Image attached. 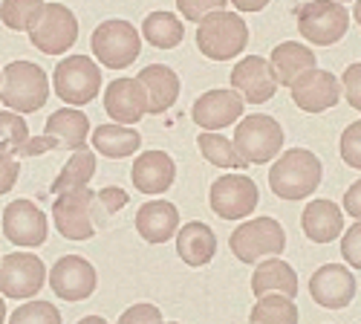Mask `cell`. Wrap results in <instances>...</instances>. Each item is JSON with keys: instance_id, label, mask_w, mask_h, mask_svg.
I'll return each mask as SVG.
<instances>
[{"instance_id": "obj_16", "label": "cell", "mask_w": 361, "mask_h": 324, "mask_svg": "<svg viewBox=\"0 0 361 324\" xmlns=\"http://www.w3.org/2000/svg\"><path fill=\"white\" fill-rule=\"evenodd\" d=\"M231 90H237L240 99L249 104H263L272 99L278 90V81L272 67H269V58H260V55L240 58L231 70Z\"/></svg>"}, {"instance_id": "obj_40", "label": "cell", "mask_w": 361, "mask_h": 324, "mask_svg": "<svg viewBox=\"0 0 361 324\" xmlns=\"http://www.w3.org/2000/svg\"><path fill=\"white\" fill-rule=\"evenodd\" d=\"M341 96H347V104L361 113V61L350 64L341 76Z\"/></svg>"}, {"instance_id": "obj_15", "label": "cell", "mask_w": 361, "mask_h": 324, "mask_svg": "<svg viewBox=\"0 0 361 324\" xmlns=\"http://www.w3.org/2000/svg\"><path fill=\"white\" fill-rule=\"evenodd\" d=\"M295 107L304 113H324L341 102V81L329 70H310L289 84Z\"/></svg>"}, {"instance_id": "obj_36", "label": "cell", "mask_w": 361, "mask_h": 324, "mask_svg": "<svg viewBox=\"0 0 361 324\" xmlns=\"http://www.w3.org/2000/svg\"><path fill=\"white\" fill-rule=\"evenodd\" d=\"M228 0H176V9L188 23H200L205 15L223 12Z\"/></svg>"}, {"instance_id": "obj_31", "label": "cell", "mask_w": 361, "mask_h": 324, "mask_svg": "<svg viewBox=\"0 0 361 324\" xmlns=\"http://www.w3.org/2000/svg\"><path fill=\"white\" fill-rule=\"evenodd\" d=\"M300 313L295 299H286L281 292H269L260 296L249 313V324H298Z\"/></svg>"}, {"instance_id": "obj_19", "label": "cell", "mask_w": 361, "mask_h": 324, "mask_svg": "<svg viewBox=\"0 0 361 324\" xmlns=\"http://www.w3.org/2000/svg\"><path fill=\"white\" fill-rule=\"evenodd\" d=\"M243 104L237 90H208L194 102L191 119L202 131H223L243 116Z\"/></svg>"}, {"instance_id": "obj_14", "label": "cell", "mask_w": 361, "mask_h": 324, "mask_svg": "<svg viewBox=\"0 0 361 324\" xmlns=\"http://www.w3.org/2000/svg\"><path fill=\"white\" fill-rule=\"evenodd\" d=\"M4 234L6 241L15 244V246H23V249H35L47 241V215L44 209H38V205L32 200H12L6 209H4Z\"/></svg>"}, {"instance_id": "obj_26", "label": "cell", "mask_w": 361, "mask_h": 324, "mask_svg": "<svg viewBox=\"0 0 361 324\" xmlns=\"http://www.w3.org/2000/svg\"><path fill=\"white\" fill-rule=\"evenodd\" d=\"M269 67H272L278 84L289 87L295 78L315 70V52L298 41H283L272 49V55H269Z\"/></svg>"}, {"instance_id": "obj_20", "label": "cell", "mask_w": 361, "mask_h": 324, "mask_svg": "<svg viewBox=\"0 0 361 324\" xmlns=\"http://www.w3.org/2000/svg\"><path fill=\"white\" fill-rule=\"evenodd\" d=\"M130 180L142 194H162L176 180V165L165 151H142L130 168Z\"/></svg>"}, {"instance_id": "obj_32", "label": "cell", "mask_w": 361, "mask_h": 324, "mask_svg": "<svg viewBox=\"0 0 361 324\" xmlns=\"http://www.w3.org/2000/svg\"><path fill=\"white\" fill-rule=\"evenodd\" d=\"M197 148L208 162L217 165V168H246L243 157H240L237 148H234V142L228 136L217 133V131H202L197 136Z\"/></svg>"}, {"instance_id": "obj_22", "label": "cell", "mask_w": 361, "mask_h": 324, "mask_svg": "<svg viewBox=\"0 0 361 324\" xmlns=\"http://www.w3.org/2000/svg\"><path fill=\"white\" fill-rule=\"evenodd\" d=\"M176 255L183 258V263L200 270L205 263H212L217 255V234L208 223L191 220L183 229H176Z\"/></svg>"}, {"instance_id": "obj_1", "label": "cell", "mask_w": 361, "mask_h": 324, "mask_svg": "<svg viewBox=\"0 0 361 324\" xmlns=\"http://www.w3.org/2000/svg\"><path fill=\"white\" fill-rule=\"evenodd\" d=\"M321 176L324 165L310 148H289L272 160L269 188L281 200H304L321 186Z\"/></svg>"}, {"instance_id": "obj_29", "label": "cell", "mask_w": 361, "mask_h": 324, "mask_svg": "<svg viewBox=\"0 0 361 324\" xmlns=\"http://www.w3.org/2000/svg\"><path fill=\"white\" fill-rule=\"evenodd\" d=\"M142 38L150 44V47H157V49H173L183 44L185 38V26L183 20H179L173 12H150L145 20H142Z\"/></svg>"}, {"instance_id": "obj_51", "label": "cell", "mask_w": 361, "mask_h": 324, "mask_svg": "<svg viewBox=\"0 0 361 324\" xmlns=\"http://www.w3.org/2000/svg\"><path fill=\"white\" fill-rule=\"evenodd\" d=\"M336 4H344V0H336Z\"/></svg>"}, {"instance_id": "obj_24", "label": "cell", "mask_w": 361, "mask_h": 324, "mask_svg": "<svg viewBox=\"0 0 361 324\" xmlns=\"http://www.w3.org/2000/svg\"><path fill=\"white\" fill-rule=\"evenodd\" d=\"M139 84L147 93V113H165L176 104L179 99V76L168 64H147L139 70Z\"/></svg>"}, {"instance_id": "obj_27", "label": "cell", "mask_w": 361, "mask_h": 324, "mask_svg": "<svg viewBox=\"0 0 361 324\" xmlns=\"http://www.w3.org/2000/svg\"><path fill=\"white\" fill-rule=\"evenodd\" d=\"M252 292H255V299L269 296V292H281V296H286V299H295L298 296V275L286 260L266 258L255 267Z\"/></svg>"}, {"instance_id": "obj_47", "label": "cell", "mask_w": 361, "mask_h": 324, "mask_svg": "<svg viewBox=\"0 0 361 324\" xmlns=\"http://www.w3.org/2000/svg\"><path fill=\"white\" fill-rule=\"evenodd\" d=\"M353 18H355V23L361 26V0H355V6H353Z\"/></svg>"}, {"instance_id": "obj_30", "label": "cell", "mask_w": 361, "mask_h": 324, "mask_svg": "<svg viewBox=\"0 0 361 324\" xmlns=\"http://www.w3.org/2000/svg\"><path fill=\"white\" fill-rule=\"evenodd\" d=\"M93 174H96V154H93V148L73 151V157L64 162V168L58 171V176L52 180L49 191L58 197V194H64L70 188H81V186H87L90 180H93Z\"/></svg>"}, {"instance_id": "obj_50", "label": "cell", "mask_w": 361, "mask_h": 324, "mask_svg": "<svg viewBox=\"0 0 361 324\" xmlns=\"http://www.w3.org/2000/svg\"><path fill=\"white\" fill-rule=\"evenodd\" d=\"M168 324H179V321H168Z\"/></svg>"}, {"instance_id": "obj_38", "label": "cell", "mask_w": 361, "mask_h": 324, "mask_svg": "<svg viewBox=\"0 0 361 324\" xmlns=\"http://www.w3.org/2000/svg\"><path fill=\"white\" fill-rule=\"evenodd\" d=\"M116 324H165L162 321V310L150 301H139L133 307H128L122 316H118Z\"/></svg>"}, {"instance_id": "obj_3", "label": "cell", "mask_w": 361, "mask_h": 324, "mask_svg": "<svg viewBox=\"0 0 361 324\" xmlns=\"http://www.w3.org/2000/svg\"><path fill=\"white\" fill-rule=\"evenodd\" d=\"M249 44V26L237 12H212L197 26V47L212 61H231Z\"/></svg>"}, {"instance_id": "obj_34", "label": "cell", "mask_w": 361, "mask_h": 324, "mask_svg": "<svg viewBox=\"0 0 361 324\" xmlns=\"http://www.w3.org/2000/svg\"><path fill=\"white\" fill-rule=\"evenodd\" d=\"M26 142H29V125L23 116L15 110H0V154L20 157Z\"/></svg>"}, {"instance_id": "obj_41", "label": "cell", "mask_w": 361, "mask_h": 324, "mask_svg": "<svg viewBox=\"0 0 361 324\" xmlns=\"http://www.w3.org/2000/svg\"><path fill=\"white\" fill-rule=\"evenodd\" d=\"M341 255L353 270H361V220L341 232Z\"/></svg>"}, {"instance_id": "obj_33", "label": "cell", "mask_w": 361, "mask_h": 324, "mask_svg": "<svg viewBox=\"0 0 361 324\" xmlns=\"http://www.w3.org/2000/svg\"><path fill=\"white\" fill-rule=\"evenodd\" d=\"M44 12V0H0V23L12 32H29Z\"/></svg>"}, {"instance_id": "obj_4", "label": "cell", "mask_w": 361, "mask_h": 324, "mask_svg": "<svg viewBox=\"0 0 361 324\" xmlns=\"http://www.w3.org/2000/svg\"><path fill=\"white\" fill-rule=\"evenodd\" d=\"M234 148L243 157L246 165H263L272 162L281 148H283V128L275 116L269 113H255L243 116L234 128Z\"/></svg>"}, {"instance_id": "obj_49", "label": "cell", "mask_w": 361, "mask_h": 324, "mask_svg": "<svg viewBox=\"0 0 361 324\" xmlns=\"http://www.w3.org/2000/svg\"><path fill=\"white\" fill-rule=\"evenodd\" d=\"M0 81H4V70H0Z\"/></svg>"}, {"instance_id": "obj_21", "label": "cell", "mask_w": 361, "mask_h": 324, "mask_svg": "<svg viewBox=\"0 0 361 324\" xmlns=\"http://www.w3.org/2000/svg\"><path fill=\"white\" fill-rule=\"evenodd\" d=\"M179 229V212L168 200H150L136 212V232L145 244H165Z\"/></svg>"}, {"instance_id": "obj_23", "label": "cell", "mask_w": 361, "mask_h": 324, "mask_svg": "<svg viewBox=\"0 0 361 324\" xmlns=\"http://www.w3.org/2000/svg\"><path fill=\"white\" fill-rule=\"evenodd\" d=\"M300 226L312 244H333L344 232V209L333 200H312L300 215Z\"/></svg>"}, {"instance_id": "obj_44", "label": "cell", "mask_w": 361, "mask_h": 324, "mask_svg": "<svg viewBox=\"0 0 361 324\" xmlns=\"http://www.w3.org/2000/svg\"><path fill=\"white\" fill-rule=\"evenodd\" d=\"M344 209H347V215H353L355 220H361V180H355V183L347 188V194H344Z\"/></svg>"}, {"instance_id": "obj_13", "label": "cell", "mask_w": 361, "mask_h": 324, "mask_svg": "<svg viewBox=\"0 0 361 324\" xmlns=\"http://www.w3.org/2000/svg\"><path fill=\"white\" fill-rule=\"evenodd\" d=\"M49 287L61 301H84L96 292L99 272L96 267L81 255H64L52 263L49 270Z\"/></svg>"}, {"instance_id": "obj_48", "label": "cell", "mask_w": 361, "mask_h": 324, "mask_svg": "<svg viewBox=\"0 0 361 324\" xmlns=\"http://www.w3.org/2000/svg\"><path fill=\"white\" fill-rule=\"evenodd\" d=\"M0 324H6V301L0 296Z\"/></svg>"}, {"instance_id": "obj_43", "label": "cell", "mask_w": 361, "mask_h": 324, "mask_svg": "<svg viewBox=\"0 0 361 324\" xmlns=\"http://www.w3.org/2000/svg\"><path fill=\"white\" fill-rule=\"evenodd\" d=\"M47 151H58V139H52V136H29L20 157H41Z\"/></svg>"}, {"instance_id": "obj_7", "label": "cell", "mask_w": 361, "mask_h": 324, "mask_svg": "<svg viewBox=\"0 0 361 324\" xmlns=\"http://www.w3.org/2000/svg\"><path fill=\"white\" fill-rule=\"evenodd\" d=\"M228 249L240 263H255L260 258H278L286 249V232L275 217H255L240 223L231 238Z\"/></svg>"}, {"instance_id": "obj_8", "label": "cell", "mask_w": 361, "mask_h": 324, "mask_svg": "<svg viewBox=\"0 0 361 324\" xmlns=\"http://www.w3.org/2000/svg\"><path fill=\"white\" fill-rule=\"evenodd\" d=\"M298 32L312 47H333L347 35L350 15L344 4L336 0H307L298 9Z\"/></svg>"}, {"instance_id": "obj_39", "label": "cell", "mask_w": 361, "mask_h": 324, "mask_svg": "<svg viewBox=\"0 0 361 324\" xmlns=\"http://www.w3.org/2000/svg\"><path fill=\"white\" fill-rule=\"evenodd\" d=\"M93 205H96V209H102V220H107L110 215L122 212L125 205H128V191L116 188V186H107V188H102V191L96 194Z\"/></svg>"}, {"instance_id": "obj_42", "label": "cell", "mask_w": 361, "mask_h": 324, "mask_svg": "<svg viewBox=\"0 0 361 324\" xmlns=\"http://www.w3.org/2000/svg\"><path fill=\"white\" fill-rule=\"evenodd\" d=\"M20 176V162L12 154H0V197L9 194Z\"/></svg>"}, {"instance_id": "obj_10", "label": "cell", "mask_w": 361, "mask_h": 324, "mask_svg": "<svg viewBox=\"0 0 361 324\" xmlns=\"http://www.w3.org/2000/svg\"><path fill=\"white\" fill-rule=\"evenodd\" d=\"M47 284V267L38 255L12 252L0 258V296L26 301L35 299Z\"/></svg>"}, {"instance_id": "obj_17", "label": "cell", "mask_w": 361, "mask_h": 324, "mask_svg": "<svg viewBox=\"0 0 361 324\" xmlns=\"http://www.w3.org/2000/svg\"><path fill=\"white\" fill-rule=\"evenodd\" d=\"M310 296L326 310H344L355 299V275L344 263H324L310 278Z\"/></svg>"}, {"instance_id": "obj_25", "label": "cell", "mask_w": 361, "mask_h": 324, "mask_svg": "<svg viewBox=\"0 0 361 324\" xmlns=\"http://www.w3.org/2000/svg\"><path fill=\"white\" fill-rule=\"evenodd\" d=\"M44 136L58 139V148L67 151H81L90 142V119L87 113L75 110V107H61L55 110L47 125H44Z\"/></svg>"}, {"instance_id": "obj_45", "label": "cell", "mask_w": 361, "mask_h": 324, "mask_svg": "<svg viewBox=\"0 0 361 324\" xmlns=\"http://www.w3.org/2000/svg\"><path fill=\"white\" fill-rule=\"evenodd\" d=\"M237 12H263L269 6V0H228Z\"/></svg>"}, {"instance_id": "obj_6", "label": "cell", "mask_w": 361, "mask_h": 324, "mask_svg": "<svg viewBox=\"0 0 361 324\" xmlns=\"http://www.w3.org/2000/svg\"><path fill=\"white\" fill-rule=\"evenodd\" d=\"M52 90L70 107L90 104L102 93V67L90 55H67L52 73Z\"/></svg>"}, {"instance_id": "obj_5", "label": "cell", "mask_w": 361, "mask_h": 324, "mask_svg": "<svg viewBox=\"0 0 361 324\" xmlns=\"http://www.w3.org/2000/svg\"><path fill=\"white\" fill-rule=\"evenodd\" d=\"M90 47H93L96 61L107 70H128L142 49V38L139 29L130 20L122 18H110L104 23H99L90 35Z\"/></svg>"}, {"instance_id": "obj_28", "label": "cell", "mask_w": 361, "mask_h": 324, "mask_svg": "<svg viewBox=\"0 0 361 324\" xmlns=\"http://www.w3.org/2000/svg\"><path fill=\"white\" fill-rule=\"evenodd\" d=\"M90 142H93V148L110 160H125V157H133L139 151L142 145V136L128 128V125H99L93 128V136H90Z\"/></svg>"}, {"instance_id": "obj_9", "label": "cell", "mask_w": 361, "mask_h": 324, "mask_svg": "<svg viewBox=\"0 0 361 324\" xmlns=\"http://www.w3.org/2000/svg\"><path fill=\"white\" fill-rule=\"evenodd\" d=\"M78 41V18L64 4H44L41 18L29 29V44L44 55H61Z\"/></svg>"}, {"instance_id": "obj_12", "label": "cell", "mask_w": 361, "mask_h": 324, "mask_svg": "<svg viewBox=\"0 0 361 324\" xmlns=\"http://www.w3.org/2000/svg\"><path fill=\"white\" fill-rule=\"evenodd\" d=\"M260 191L255 180H249L246 174H226L220 180H214L212 191H208V203L212 212L223 220H243L257 209Z\"/></svg>"}, {"instance_id": "obj_11", "label": "cell", "mask_w": 361, "mask_h": 324, "mask_svg": "<svg viewBox=\"0 0 361 324\" xmlns=\"http://www.w3.org/2000/svg\"><path fill=\"white\" fill-rule=\"evenodd\" d=\"M93 200H96V194L90 191L87 186L70 188V191L55 197V203H52V223H55V229L61 232L67 241H90L96 234Z\"/></svg>"}, {"instance_id": "obj_37", "label": "cell", "mask_w": 361, "mask_h": 324, "mask_svg": "<svg viewBox=\"0 0 361 324\" xmlns=\"http://www.w3.org/2000/svg\"><path fill=\"white\" fill-rule=\"evenodd\" d=\"M341 160L350 168L361 171V119L347 125V131L341 133Z\"/></svg>"}, {"instance_id": "obj_35", "label": "cell", "mask_w": 361, "mask_h": 324, "mask_svg": "<svg viewBox=\"0 0 361 324\" xmlns=\"http://www.w3.org/2000/svg\"><path fill=\"white\" fill-rule=\"evenodd\" d=\"M9 324H61V313L49 301H23L9 316Z\"/></svg>"}, {"instance_id": "obj_2", "label": "cell", "mask_w": 361, "mask_h": 324, "mask_svg": "<svg viewBox=\"0 0 361 324\" xmlns=\"http://www.w3.org/2000/svg\"><path fill=\"white\" fill-rule=\"evenodd\" d=\"M49 99V78L47 70L35 61H12L4 67V81H0V102L6 110L20 116L35 113Z\"/></svg>"}, {"instance_id": "obj_46", "label": "cell", "mask_w": 361, "mask_h": 324, "mask_svg": "<svg viewBox=\"0 0 361 324\" xmlns=\"http://www.w3.org/2000/svg\"><path fill=\"white\" fill-rule=\"evenodd\" d=\"M78 324H107V318H102V316H84Z\"/></svg>"}, {"instance_id": "obj_18", "label": "cell", "mask_w": 361, "mask_h": 324, "mask_svg": "<svg viewBox=\"0 0 361 324\" xmlns=\"http://www.w3.org/2000/svg\"><path fill=\"white\" fill-rule=\"evenodd\" d=\"M104 110L116 125H136L142 122V116L147 113V93L139 84V78L122 76L113 78L104 90Z\"/></svg>"}]
</instances>
